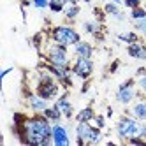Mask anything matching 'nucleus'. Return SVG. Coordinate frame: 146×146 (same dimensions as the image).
Wrapping results in <instances>:
<instances>
[{"mask_svg": "<svg viewBox=\"0 0 146 146\" xmlns=\"http://www.w3.org/2000/svg\"><path fill=\"white\" fill-rule=\"evenodd\" d=\"M53 123L42 113H35L34 116L25 118L19 125V139L23 144L32 146H49L53 144Z\"/></svg>", "mask_w": 146, "mask_h": 146, "instance_id": "nucleus-1", "label": "nucleus"}, {"mask_svg": "<svg viewBox=\"0 0 146 146\" xmlns=\"http://www.w3.org/2000/svg\"><path fill=\"white\" fill-rule=\"evenodd\" d=\"M60 81L51 74L49 70H46L42 67V70L37 74V85H35V93L40 95L42 99L46 100H53L58 97L60 93Z\"/></svg>", "mask_w": 146, "mask_h": 146, "instance_id": "nucleus-2", "label": "nucleus"}, {"mask_svg": "<svg viewBox=\"0 0 146 146\" xmlns=\"http://www.w3.org/2000/svg\"><path fill=\"white\" fill-rule=\"evenodd\" d=\"M102 141V129L92 121H76V143L83 144H97Z\"/></svg>", "mask_w": 146, "mask_h": 146, "instance_id": "nucleus-3", "label": "nucleus"}, {"mask_svg": "<svg viewBox=\"0 0 146 146\" xmlns=\"http://www.w3.org/2000/svg\"><path fill=\"white\" fill-rule=\"evenodd\" d=\"M51 40H55L58 44H64V46H74L81 40V34L74 27L56 25L51 28Z\"/></svg>", "mask_w": 146, "mask_h": 146, "instance_id": "nucleus-4", "label": "nucleus"}, {"mask_svg": "<svg viewBox=\"0 0 146 146\" xmlns=\"http://www.w3.org/2000/svg\"><path fill=\"white\" fill-rule=\"evenodd\" d=\"M69 46L58 44L51 40V44L46 46V62L53 65H62V67H70V58H69Z\"/></svg>", "mask_w": 146, "mask_h": 146, "instance_id": "nucleus-5", "label": "nucleus"}, {"mask_svg": "<svg viewBox=\"0 0 146 146\" xmlns=\"http://www.w3.org/2000/svg\"><path fill=\"white\" fill-rule=\"evenodd\" d=\"M139 125H141V121L134 116H127V114L120 116L118 121H116V135L121 141L127 143L130 137L139 134Z\"/></svg>", "mask_w": 146, "mask_h": 146, "instance_id": "nucleus-6", "label": "nucleus"}, {"mask_svg": "<svg viewBox=\"0 0 146 146\" xmlns=\"http://www.w3.org/2000/svg\"><path fill=\"white\" fill-rule=\"evenodd\" d=\"M137 97V92H135V81L130 78L127 81H123L116 90V102L123 104V106H129L134 102V99Z\"/></svg>", "mask_w": 146, "mask_h": 146, "instance_id": "nucleus-7", "label": "nucleus"}, {"mask_svg": "<svg viewBox=\"0 0 146 146\" xmlns=\"http://www.w3.org/2000/svg\"><path fill=\"white\" fill-rule=\"evenodd\" d=\"M70 69H72V74H74L76 78L86 81L93 74V62H92V58L76 56V60H74V64L70 65Z\"/></svg>", "mask_w": 146, "mask_h": 146, "instance_id": "nucleus-8", "label": "nucleus"}, {"mask_svg": "<svg viewBox=\"0 0 146 146\" xmlns=\"http://www.w3.org/2000/svg\"><path fill=\"white\" fill-rule=\"evenodd\" d=\"M51 137H53V144L55 146H69L70 144V137H69V130L65 125L60 123H53V134H51Z\"/></svg>", "mask_w": 146, "mask_h": 146, "instance_id": "nucleus-9", "label": "nucleus"}, {"mask_svg": "<svg viewBox=\"0 0 146 146\" xmlns=\"http://www.w3.org/2000/svg\"><path fill=\"white\" fill-rule=\"evenodd\" d=\"M49 100H46V99H42L40 95H37V93L34 92V93H27V104H28V108L32 109L34 113H42L49 104H48Z\"/></svg>", "mask_w": 146, "mask_h": 146, "instance_id": "nucleus-10", "label": "nucleus"}, {"mask_svg": "<svg viewBox=\"0 0 146 146\" xmlns=\"http://www.w3.org/2000/svg\"><path fill=\"white\" fill-rule=\"evenodd\" d=\"M55 106L62 111L64 118L72 120V116H74V108H72V104H70V100H69V95H67V93H64V95H58V97H56Z\"/></svg>", "mask_w": 146, "mask_h": 146, "instance_id": "nucleus-11", "label": "nucleus"}, {"mask_svg": "<svg viewBox=\"0 0 146 146\" xmlns=\"http://www.w3.org/2000/svg\"><path fill=\"white\" fill-rule=\"evenodd\" d=\"M127 53L134 60L144 62L146 60V46L143 42H139V40H137V42H132V44H127Z\"/></svg>", "mask_w": 146, "mask_h": 146, "instance_id": "nucleus-12", "label": "nucleus"}, {"mask_svg": "<svg viewBox=\"0 0 146 146\" xmlns=\"http://www.w3.org/2000/svg\"><path fill=\"white\" fill-rule=\"evenodd\" d=\"M72 51H74L76 56H83V58H92L93 56V46L88 42V40H79L78 44L72 46Z\"/></svg>", "mask_w": 146, "mask_h": 146, "instance_id": "nucleus-13", "label": "nucleus"}, {"mask_svg": "<svg viewBox=\"0 0 146 146\" xmlns=\"http://www.w3.org/2000/svg\"><path fill=\"white\" fill-rule=\"evenodd\" d=\"M130 114L134 118H137L139 121H146V100L139 99L134 102V106L130 108Z\"/></svg>", "mask_w": 146, "mask_h": 146, "instance_id": "nucleus-14", "label": "nucleus"}, {"mask_svg": "<svg viewBox=\"0 0 146 146\" xmlns=\"http://www.w3.org/2000/svg\"><path fill=\"white\" fill-rule=\"evenodd\" d=\"M42 114H44V116H46L51 123H60V121H62V118H64L62 111L55 106V104H53V106H48V108L42 111Z\"/></svg>", "mask_w": 146, "mask_h": 146, "instance_id": "nucleus-15", "label": "nucleus"}, {"mask_svg": "<svg viewBox=\"0 0 146 146\" xmlns=\"http://www.w3.org/2000/svg\"><path fill=\"white\" fill-rule=\"evenodd\" d=\"M93 118H95V111H93L92 106L83 108L81 111H78V114L74 116L76 121H93Z\"/></svg>", "mask_w": 146, "mask_h": 146, "instance_id": "nucleus-16", "label": "nucleus"}, {"mask_svg": "<svg viewBox=\"0 0 146 146\" xmlns=\"http://www.w3.org/2000/svg\"><path fill=\"white\" fill-rule=\"evenodd\" d=\"M83 30H85V34L99 37V34H100V23L99 21H93V19H88V21L83 23Z\"/></svg>", "mask_w": 146, "mask_h": 146, "instance_id": "nucleus-17", "label": "nucleus"}, {"mask_svg": "<svg viewBox=\"0 0 146 146\" xmlns=\"http://www.w3.org/2000/svg\"><path fill=\"white\" fill-rule=\"evenodd\" d=\"M79 13H81L79 4H76V5H70V4H69V5H65V11H64L67 21H74V19L79 16Z\"/></svg>", "mask_w": 146, "mask_h": 146, "instance_id": "nucleus-18", "label": "nucleus"}, {"mask_svg": "<svg viewBox=\"0 0 146 146\" xmlns=\"http://www.w3.org/2000/svg\"><path fill=\"white\" fill-rule=\"evenodd\" d=\"M118 40H121V42H125V44L137 42V40H139V34L132 32V30H129V32H121V34H118Z\"/></svg>", "mask_w": 146, "mask_h": 146, "instance_id": "nucleus-19", "label": "nucleus"}, {"mask_svg": "<svg viewBox=\"0 0 146 146\" xmlns=\"http://www.w3.org/2000/svg\"><path fill=\"white\" fill-rule=\"evenodd\" d=\"M120 11H121L120 5H118V4H114V2H111V0L104 4V13H106L108 16H116Z\"/></svg>", "mask_w": 146, "mask_h": 146, "instance_id": "nucleus-20", "label": "nucleus"}, {"mask_svg": "<svg viewBox=\"0 0 146 146\" xmlns=\"http://www.w3.org/2000/svg\"><path fill=\"white\" fill-rule=\"evenodd\" d=\"M144 16H146V9L143 5L135 7V9H130V19L132 21H135V19H143Z\"/></svg>", "mask_w": 146, "mask_h": 146, "instance_id": "nucleus-21", "label": "nucleus"}, {"mask_svg": "<svg viewBox=\"0 0 146 146\" xmlns=\"http://www.w3.org/2000/svg\"><path fill=\"white\" fill-rule=\"evenodd\" d=\"M134 28L137 30L141 35L146 37V16H144L143 19H135V21H134Z\"/></svg>", "mask_w": 146, "mask_h": 146, "instance_id": "nucleus-22", "label": "nucleus"}, {"mask_svg": "<svg viewBox=\"0 0 146 146\" xmlns=\"http://www.w3.org/2000/svg\"><path fill=\"white\" fill-rule=\"evenodd\" d=\"M49 11L51 13H64L65 11V5L64 4H58V2H49Z\"/></svg>", "mask_w": 146, "mask_h": 146, "instance_id": "nucleus-23", "label": "nucleus"}, {"mask_svg": "<svg viewBox=\"0 0 146 146\" xmlns=\"http://www.w3.org/2000/svg\"><path fill=\"white\" fill-rule=\"evenodd\" d=\"M32 5L35 9H48L49 7V0H32Z\"/></svg>", "mask_w": 146, "mask_h": 146, "instance_id": "nucleus-24", "label": "nucleus"}, {"mask_svg": "<svg viewBox=\"0 0 146 146\" xmlns=\"http://www.w3.org/2000/svg\"><path fill=\"white\" fill-rule=\"evenodd\" d=\"M93 123H95L99 129H104V127H106V116H102V114H95Z\"/></svg>", "mask_w": 146, "mask_h": 146, "instance_id": "nucleus-25", "label": "nucleus"}, {"mask_svg": "<svg viewBox=\"0 0 146 146\" xmlns=\"http://www.w3.org/2000/svg\"><path fill=\"white\" fill-rule=\"evenodd\" d=\"M123 5L127 9H135L141 5V0H123Z\"/></svg>", "mask_w": 146, "mask_h": 146, "instance_id": "nucleus-26", "label": "nucleus"}, {"mask_svg": "<svg viewBox=\"0 0 146 146\" xmlns=\"http://www.w3.org/2000/svg\"><path fill=\"white\" fill-rule=\"evenodd\" d=\"M137 86H139V90L146 95V76H141V78L137 79Z\"/></svg>", "mask_w": 146, "mask_h": 146, "instance_id": "nucleus-27", "label": "nucleus"}, {"mask_svg": "<svg viewBox=\"0 0 146 146\" xmlns=\"http://www.w3.org/2000/svg\"><path fill=\"white\" fill-rule=\"evenodd\" d=\"M139 137H143V139H146V121H141V125H139Z\"/></svg>", "mask_w": 146, "mask_h": 146, "instance_id": "nucleus-28", "label": "nucleus"}, {"mask_svg": "<svg viewBox=\"0 0 146 146\" xmlns=\"http://www.w3.org/2000/svg\"><path fill=\"white\" fill-rule=\"evenodd\" d=\"M113 18L116 19V21H125V18H127V16H125V13H123V11H120L116 16H113Z\"/></svg>", "mask_w": 146, "mask_h": 146, "instance_id": "nucleus-29", "label": "nucleus"}, {"mask_svg": "<svg viewBox=\"0 0 146 146\" xmlns=\"http://www.w3.org/2000/svg\"><path fill=\"white\" fill-rule=\"evenodd\" d=\"M9 72H13V67H7V69H4V70H2V74H0V78L4 79V78H5V76L9 74Z\"/></svg>", "mask_w": 146, "mask_h": 146, "instance_id": "nucleus-30", "label": "nucleus"}, {"mask_svg": "<svg viewBox=\"0 0 146 146\" xmlns=\"http://www.w3.org/2000/svg\"><path fill=\"white\" fill-rule=\"evenodd\" d=\"M137 76H139V78H141V76H146V69H143V67L137 69Z\"/></svg>", "mask_w": 146, "mask_h": 146, "instance_id": "nucleus-31", "label": "nucleus"}, {"mask_svg": "<svg viewBox=\"0 0 146 146\" xmlns=\"http://www.w3.org/2000/svg\"><path fill=\"white\" fill-rule=\"evenodd\" d=\"M49 2H58V4H64V5H67V4H69L67 0H49Z\"/></svg>", "mask_w": 146, "mask_h": 146, "instance_id": "nucleus-32", "label": "nucleus"}, {"mask_svg": "<svg viewBox=\"0 0 146 146\" xmlns=\"http://www.w3.org/2000/svg\"><path fill=\"white\" fill-rule=\"evenodd\" d=\"M67 2H69L70 5H76V4H79V0H67ZM69 4H67V5H69Z\"/></svg>", "mask_w": 146, "mask_h": 146, "instance_id": "nucleus-33", "label": "nucleus"}, {"mask_svg": "<svg viewBox=\"0 0 146 146\" xmlns=\"http://www.w3.org/2000/svg\"><path fill=\"white\" fill-rule=\"evenodd\" d=\"M111 2H114V4H118V5H123V0H111Z\"/></svg>", "mask_w": 146, "mask_h": 146, "instance_id": "nucleus-34", "label": "nucleus"}, {"mask_svg": "<svg viewBox=\"0 0 146 146\" xmlns=\"http://www.w3.org/2000/svg\"><path fill=\"white\" fill-rule=\"evenodd\" d=\"M100 2H106V0H100Z\"/></svg>", "mask_w": 146, "mask_h": 146, "instance_id": "nucleus-35", "label": "nucleus"}]
</instances>
